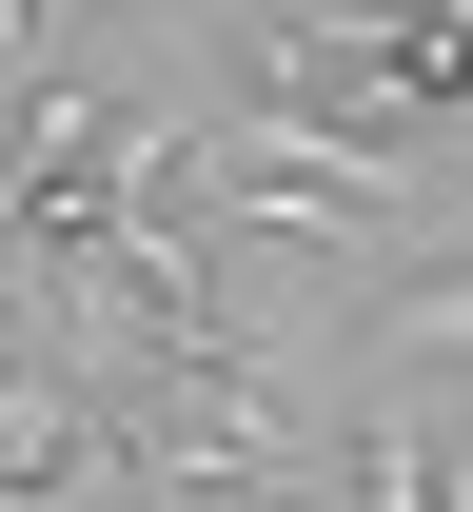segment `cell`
<instances>
[{
	"label": "cell",
	"mask_w": 473,
	"mask_h": 512,
	"mask_svg": "<svg viewBox=\"0 0 473 512\" xmlns=\"http://www.w3.org/2000/svg\"><path fill=\"white\" fill-rule=\"evenodd\" d=\"M296 493H355V512H414V493H454V394H434V375H395V394H355V414H316Z\"/></svg>",
	"instance_id": "6da1fadb"
}]
</instances>
